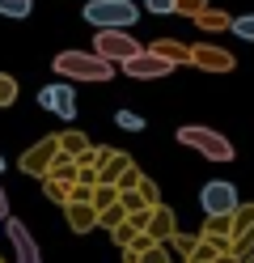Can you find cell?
I'll list each match as a JSON object with an SVG mask.
<instances>
[{"label":"cell","mask_w":254,"mask_h":263,"mask_svg":"<svg viewBox=\"0 0 254 263\" xmlns=\"http://www.w3.org/2000/svg\"><path fill=\"white\" fill-rule=\"evenodd\" d=\"M38 106L55 110L60 119H72V115H76V93H72V85H47L38 93Z\"/></svg>","instance_id":"7"},{"label":"cell","mask_w":254,"mask_h":263,"mask_svg":"<svg viewBox=\"0 0 254 263\" xmlns=\"http://www.w3.org/2000/svg\"><path fill=\"white\" fill-rule=\"evenodd\" d=\"M13 93H17L13 77H5V72H0V106H9V102H13Z\"/></svg>","instance_id":"18"},{"label":"cell","mask_w":254,"mask_h":263,"mask_svg":"<svg viewBox=\"0 0 254 263\" xmlns=\"http://www.w3.org/2000/svg\"><path fill=\"white\" fill-rule=\"evenodd\" d=\"M191 60L199 68H212V72H229L233 68V55H225L220 47H191Z\"/></svg>","instance_id":"9"},{"label":"cell","mask_w":254,"mask_h":263,"mask_svg":"<svg viewBox=\"0 0 254 263\" xmlns=\"http://www.w3.org/2000/svg\"><path fill=\"white\" fill-rule=\"evenodd\" d=\"M203 208H208V217H233L237 212V187L233 183H208L203 187Z\"/></svg>","instance_id":"6"},{"label":"cell","mask_w":254,"mask_h":263,"mask_svg":"<svg viewBox=\"0 0 254 263\" xmlns=\"http://www.w3.org/2000/svg\"><path fill=\"white\" fill-rule=\"evenodd\" d=\"M229 26H233V34H237V39H246V43H254V13H250V17H233Z\"/></svg>","instance_id":"14"},{"label":"cell","mask_w":254,"mask_h":263,"mask_svg":"<svg viewBox=\"0 0 254 263\" xmlns=\"http://www.w3.org/2000/svg\"><path fill=\"white\" fill-rule=\"evenodd\" d=\"M178 140L191 144V149L203 153L208 161H229L233 157V144L220 136V132H212V127H178Z\"/></svg>","instance_id":"3"},{"label":"cell","mask_w":254,"mask_h":263,"mask_svg":"<svg viewBox=\"0 0 254 263\" xmlns=\"http://www.w3.org/2000/svg\"><path fill=\"white\" fill-rule=\"evenodd\" d=\"M93 51H97L102 60H110V64H123V60H131L135 51H144V47L135 43L131 34H123V30H102L97 43H93Z\"/></svg>","instance_id":"4"},{"label":"cell","mask_w":254,"mask_h":263,"mask_svg":"<svg viewBox=\"0 0 254 263\" xmlns=\"http://www.w3.org/2000/svg\"><path fill=\"white\" fill-rule=\"evenodd\" d=\"M203 9H208V0H178V9H174V13H191V17H199Z\"/></svg>","instance_id":"17"},{"label":"cell","mask_w":254,"mask_h":263,"mask_svg":"<svg viewBox=\"0 0 254 263\" xmlns=\"http://www.w3.org/2000/svg\"><path fill=\"white\" fill-rule=\"evenodd\" d=\"M55 153H60V140H43L38 149H34V153H30L26 161H22V166H26L30 174H43V170H47V161L55 157Z\"/></svg>","instance_id":"10"},{"label":"cell","mask_w":254,"mask_h":263,"mask_svg":"<svg viewBox=\"0 0 254 263\" xmlns=\"http://www.w3.org/2000/svg\"><path fill=\"white\" fill-rule=\"evenodd\" d=\"M114 123H119V127H127V132H140V127H144V119H140L135 110H119V115H114Z\"/></svg>","instance_id":"16"},{"label":"cell","mask_w":254,"mask_h":263,"mask_svg":"<svg viewBox=\"0 0 254 263\" xmlns=\"http://www.w3.org/2000/svg\"><path fill=\"white\" fill-rule=\"evenodd\" d=\"M144 5H148V13H157V17H161V13H174L178 9V0H144Z\"/></svg>","instance_id":"19"},{"label":"cell","mask_w":254,"mask_h":263,"mask_svg":"<svg viewBox=\"0 0 254 263\" xmlns=\"http://www.w3.org/2000/svg\"><path fill=\"white\" fill-rule=\"evenodd\" d=\"M85 22L97 30H127L140 22V9L131 0H89L85 5Z\"/></svg>","instance_id":"2"},{"label":"cell","mask_w":254,"mask_h":263,"mask_svg":"<svg viewBox=\"0 0 254 263\" xmlns=\"http://www.w3.org/2000/svg\"><path fill=\"white\" fill-rule=\"evenodd\" d=\"M68 217H72L76 229H89V225H93V208H89V204H68Z\"/></svg>","instance_id":"12"},{"label":"cell","mask_w":254,"mask_h":263,"mask_svg":"<svg viewBox=\"0 0 254 263\" xmlns=\"http://www.w3.org/2000/svg\"><path fill=\"white\" fill-rule=\"evenodd\" d=\"M148 51H157V55H165L169 64H182V60H191V51H186V47H178V43H169V39H161V43H152Z\"/></svg>","instance_id":"11"},{"label":"cell","mask_w":254,"mask_h":263,"mask_svg":"<svg viewBox=\"0 0 254 263\" xmlns=\"http://www.w3.org/2000/svg\"><path fill=\"white\" fill-rule=\"evenodd\" d=\"M0 221H9V195L0 191Z\"/></svg>","instance_id":"20"},{"label":"cell","mask_w":254,"mask_h":263,"mask_svg":"<svg viewBox=\"0 0 254 263\" xmlns=\"http://www.w3.org/2000/svg\"><path fill=\"white\" fill-rule=\"evenodd\" d=\"M0 13H5V17H26L30 0H0Z\"/></svg>","instance_id":"15"},{"label":"cell","mask_w":254,"mask_h":263,"mask_svg":"<svg viewBox=\"0 0 254 263\" xmlns=\"http://www.w3.org/2000/svg\"><path fill=\"white\" fill-rule=\"evenodd\" d=\"M5 225H9V242H13L17 263H43V259H38V246H34V238H30L26 225H22V221H5Z\"/></svg>","instance_id":"8"},{"label":"cell","mask_w":254,"mask_h":263,"mask_svg":"<svg viewBox=\"0 0 254 263\" xmlns=\"http://www.w3.org/2000/svg\"><path fill=\"white\" fill-rule=\"evenodd\" d=\"M0 174H5V157H0Z\"/></svg>","instance_id":"21"},{"label":"cell","mask_w":254,"mask_h":263,"mask_svg":"<svg viewBox=\"0 0 254 263\" xmlns=\"http://www.w3.org/2000/svg\"><path fill=\"white\" fill-rule=\"evenodd\" d=\"M55 72L68 81H110L114 64L102 60L97 51H60L55 55Z\"/></svg>","instance_id":"1"},{"label":"cell","mask_w":254,"mask_h":263,"mask_svg":"<svg viewBox=\"0 0 254 263\" xmlns=\"http://www.w3.org/2000/svg\"><path fill=\"white\" fill-rule=\"evenodd\" d=\"M199 26H203V30H225L229 17H225V13H216V9H203V13H199Z\"/></svg>","instance_id":"13"},{"label":"cell","mask_w":254,"mask_h":263,"mask_svg":"<svg viewBox=\"0 0 254 263\" xmlns=\"http://www.w3.org/2000/svg\"><path fill=\"white\" fill-rule=\"evenodd\" d=\"M174 64H169L165 55H157V51H135L131 60H123V72L127 77H135V81H157V77H165Z\"/></svg>","instance_id":"5"}]
</instances>
